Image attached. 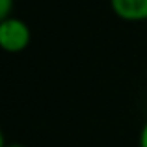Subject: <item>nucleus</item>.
<instances>
[{
	"label": "nucleus",
	"instance_id": "obj_6",
	"mask_svg": "<svg viewBox=\"0 0 147 147\" xmlns=\"http://www.w3.org/2000/svg\"><path fill=\"white\" fill-rule=\"evenodd\" d=\"M145 76H147V71H145Z\"/></svg>",
	"mask_w": 147,
	"mask_h": 147
},
{
	"label": "nucleus",
	"instance_id": "obj_5",
	"mask_svg": "<svg viewBox=\"0 0 147 147\" xmlns=\"http://www.w3.org/2000/svg\"><path fill=\"white\" fill-rule=\"evenodd\" d=\"M2 147H26L22 144H2Z\"/></svg>",
	"mask_w": 147,
	"mask_h": 147
},
{
	"label": "nucleus",
	"instance_id": "obj_3",
	"mask_svg": "<svg viewBox=\"0 0 147 147\" xmlns=\"http://www.w3.org/2000/svg\"><path fill=\"white\" fill-rule=\"evenodd\" d=\"M11 9H13V0H0V21L11 17Z\"/></svg>",
	"mask_w": 147,
	"mask_h": 147
},
{
	"label": "nucleus",
	"instance_id": "obj_4",
	"mask_svg": "<svg viewBox=\"0 0 147 147\" xmlns=\"http://www.w3.org/2000/svg\"><path fill=\"white\" fill-rule=\"evenodd\" d=\"M138 147H147V121L144 123L140 130V136H138Z\"/></svg>",
	"mask_w": 147,
	"mask_h": 147
},
{
	"label": "nucleus",
	"instance_id": "obj_1",
	"mask_svg": "<svg viewBox=\"0 0 147 147\" xmlns=\"http://www.w3.org/2000/svg\"><path fill=\"white\" fill-rule=\"evenodd\" d=\"M30 41H32V30L26 21L15 15L0 21V47L4 52L19 54L30 47Z\"/></svg>",
	"mask_w": 147,
	"mask_h": 147
},
{
	"label": "nucleus",
	"instance_id": "obj_2",
	"mask_svg": "<svg viewBox=\"0 0 147 147\" xmlns=\"http://www.w3.org/2000/svg\"><path fill=\"white\" fill-rule=\"evenodd\" d=\"M110 9L119 21L125 22L147 21V0H110Z\"/></svg>",
	"mask_w": 147,
	"mask_h": 147
}]
</instances>
